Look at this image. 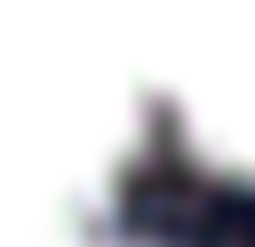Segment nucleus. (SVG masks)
Here are the masks:
<instances>
[{
    "mask_svg": "<svg viewBox=\"0 0 255 247\" xmlns=\"http://www.w3.org/2000/svg\"><path fill=\"white\" fill-rule=\"evenodd\" d=\"M0 247H135V239H120V231H104V223H48V231H16V239H0Z\"/></svg>",
    "mask_w": 255,
    "mask_h": 247,
    "instance_id": "7ed1b4c3",
    "label": "nucleus"
},
{
    "mask_svg": "<svg viewBox=\"0 0 255 247\" xmlns=\"http://www.w3.org/2000/svg\"><path fill=\"white\" fill-rule=\"evenodd\" d=\"M135 56L175 135L255 183V0H135Z\"/></svg>",
    "mask_w": 255,
    "mask_h": 247,
    "instance_id": "f03ea898",
    "label": "nucleus"
},
{
    "mask_svg": "<svg viewBox=\"0 0 255 247\" xmlns=\"http://www.w3.org/2000/svg\"><path fill=\"white\" fill-rule=\"evenodd\" d=\"M143 120L135 0H0V239L96 223Z\"/></svg>",
    "mask_w": 255,
    "mask_h": 247,
    "instance_id": "f257e3e1",
    "label": "nucleus"
}]
</instances>
